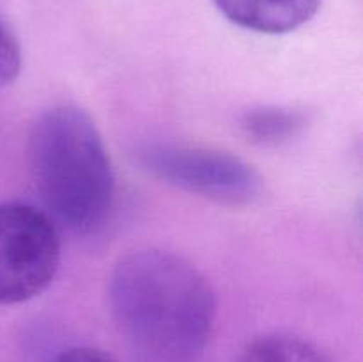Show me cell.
Segmentation results:
<instances>
[{"label":"cell","instance_id":"1","mask_svg":"<svg viewBox=\"0 0 363 362\" xmlns=\"http://www.w3.org/2000/svg\"><path fill=\"white\" fill-rule=\"evenodd\" d=\"M108 300L137 362H195L216 314L208 279L181 256L155 248L119 259Z\"/></svg>","mask_w":363,"mask_h":362},{"label":"cell","instance_id":"2","mask_svg":"<svg viewBox=\"0 0 363 362\" xmlns=\"http://www.w3.org/2000/svg\"><path fill=\"white\" fill-rule=\"evenodd\" d=\"M28 165L46 215L73 233H92L112 209L116 177L101 133L77 106L46 110L32 124Z\"/></svg>","mask_w":363,"mask_h":362},{"label":"cell","instance_id":"3","mask_svg":"<svg viewBox=\"0 0 363 362\" xmlns=\"http://www.w3.org/2000/svg\"><path fill=\"white\" fill-rule=\"evenodd\" d=\"M60 263L53 220L23 202L0 204V304H21L52 284Z\"/></svg>","mask_w":363,"mask_h":362},{"label":"cell","instance_id":"4","mask_svg":"<svg viewBox=\"0 0 363 362\" xmlns=\"http://www.w3.org/2000/svg\"><path fill=\"white\" fill-rule=\"evenodd\" d=\"M140 163L158 180L220 204H250L262 192L261 176L252 165L218 149L147 146L140 151Z\"/></svg>","mask_w":363,"mask_h":362},{"label":"cell","instance_id":"5","mask_svg":"<svg viewBox=\"0 0 363 362\" xmlns=\"http://www.w3.org/2000/svg\"><path fill=\"white\" fill-rule=\"evenodd\" d=\"M240 27L261 34H287L315 16L323 0H213Z\"/></svg>","mask_w":363,"mask_h":362},{"label":"cell","instance_id":"6","mask_svg":"<svg viewBox=\"0 0 363 362\" xmlns=\"http://www.w3.org/2000/svg\"><path fill=\"white\" fill-rule=\"evenodd\" d=\"M238 362H328L307 341L294 336H266L254 341Z\"/></svg>","mask_w":363,"mask_h":362},{"label":"cell","instance_id":"7","mask_svg":"<svg viewBox=\"0 0 363 362\" xmlns=\"http://www.w3.org/2000/svg\"><path fill=\"white\" fill-rule=\"evenodd\" d=\"M245 130L262 144H279L303 126V116L289 109H255L245 116Z\"/></svg>","mask_w":363,"mask_h":362},{"label":"cell","instance_id":"8","mask_svg":"<svg viewBox=\"0 0 363 362\" xmlns=\"http://www.w3.org/2000/svg\"><path fill=\"white\" fill-rule=\"evenodd\" d=\"M21 71V50L16 38L0 21V85L13 84Z\"/></svg>","mask_w":363,"mask_h":362},{"label":"cell","instance_id":"9","mask_svg":"<svg viewBox=\"0 0 363 362\" xmlns=\"http://www.w3.org/2000/svg\"><path fill=\"white\" fill-rule=\"evenodd\" d=\"M52 362H116L105 351L96 348H71L57 355Z\"/></svg>","mask_w":363,"mask_h":362}]
</instances>
